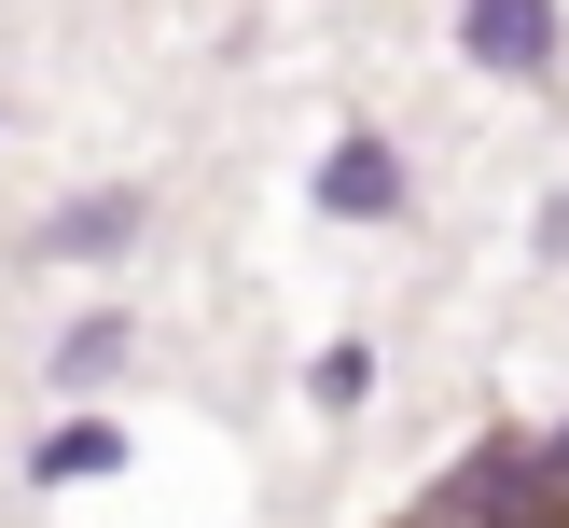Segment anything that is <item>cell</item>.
<instances>
[{
  "mask_svg": "<svg viewBox=\"0 0 569 528\" xmlns=\"http://www.w3.org/2000/svg\"><path fill=\"white\" fill-rule=\"evenodd\" d=\"M389 528H569V487H556V459L528 431H487V445H459V459L431 472V500L389 515Z\"/></svg>",
  "mask_w": 569,
  "mask_h": 528,
  "instance_id": "cell-1",
  "label": "cell"
},
{
  "mask_svg": "<svg viewBox=\"0 0 569 528\" xmlns=\"http://www.w3.org/2000/svg\"><path fill=\"white\" fill-rule=\"evenodd\" d=\"M459 28H472V56H487V70H542L556 56V0H459Z\"/></svg>",
  "mask_w": 569,
  "mask_h": 528,
  "instance_id": "cell-2",
  "label": "cell"
},
{
  "mask_svg": "<svg viewBox=\"0 0 569 528\" xmlns=\"http://www.w3.org/2000/svg\"><path fill=\"white\" fill-rule=\"evenodd\" d=\"M139 222H153V195H83V209L42 222V265H70V250H126Z\"/></svg>",
  "mask_w": 569,
  "mask_h": 528,
  "instance_id": "cell-3",
  "label": "cell"
},
{
  "mask_svg": "<svg viewBox=\"0 0 569 528\" xmlns=\"http://www.w3.org/2000/svg\"><path fill=\"white\" fill-rule=\"evenodd\" d=\"M320 209H348V222H361V209H376V222L403 209V167H389V139H348V153L320 167Z\"/></svg>",
  "mask_w": 569,
  "mask_h": 528,
  "instance_id": "cell-4",
  "label": "cell"
},
{
  "mask_svg": "<svg viewBox=\"0 0 569 528\" xmlns=\"http://www.w3.org/2000/svg\"><path fill=\"white\" fill-rule=\"evenodd\" d=\"M111 361H126V320H83V333H70V348H56V376H70V389H98V376H111Z\"/></svg>",
  "mask_w": 569,
  "mask_h": 528,
  "instance_id": "cell-5",
  "label": "cell"
},
{
  "mask_svg": "<svg viewBox=\"0 0 569 528\" xmlns=\"http://www.w3.org/2000/svg\"><path fill=\"white\" fill-rule=\"evenodd\" d=\"M111 459H126V431H56L42 445V472H111Z\"/></svg>",
  "mask_w": 569,
  "mask_h": 528,
  "instance_id": "cell-6",
  "label": "cell"
},
{
  "mask_svg": "<svg viewBox=\"0 0 569 528\" xmlns=\"http://www.w3.org/2000/svg\"><path fill=\"white\" fill-rule=\"evenodd\" d=\"M542 459H556V487H569V431H542Z\"/></svg>",
  "mask_w": 569,
  "mask_h": 528,
  "instance_id": "cell-7",
  "label": "cell"
}]
</instances>
